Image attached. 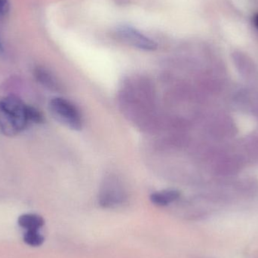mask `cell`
Masks as SVG:
<instances>
[{
    "label": "cell",
    "mask_w": 258,
    "mask_h": 258,
    "mask_svg": "<svg viewBox=\"0 0 258 258\" xmlns=\"http://www.w3.org/2000/svg\"><path fill=\"white\" fill-rule=\"evenodd\" d=\"M27 105L15 95L0 100V131L6 136H15L28 125Z\"/></svg>",
    "instance_id": "cell-1"
},
{
    "label": "cell",
    "mask_w": 258,
    "mask_h": 258,
    "mask_svg": "<svg viewBox=\"0 0 258 258\" xmlns=\"http://www.w3.org/2000/svg\"><path fill=\"white\" fill-rule=\"evenodd\" d=\"M253 24H254V27L258 30V13L254 15L253 18Z\"/></svg>",
    "instance_id": "cell-10"
},
{
    "label": "cell",
    "mask_w": 258,
    "mask_h": 258,
    "mask_svg": "<svg viewBox=\"0 0 258 258\" xmlns=\"http://www.w3.org/2000/svg\"><path fill=\"white\" fill-rule=\"evenodd\" d=\"M49 110L53 117L68 128L74 131L83 128V118L77 107L68 100L60 97L52 98Z\"/></svg>",
    "instance_id": "cell-2"
},
{
    "label": "cell",
    "mask_w": 258,
    "mask_h": 258,
    "mask_svg": "<svg viewBox=\"0 0 258 258\" xmlns=\"http://www.w3.org/2000/svg\"><path fill=\"white\" fill-rule=\"evenodd\" d=\"M44 224L43 218L34 214H26L18 218V224L27 230H38Z\"/></svg>",
    "instance_id": "cell-6"
},
{
    "label": "cell",
    "mask_w": 258,
    "mask_h": 258,
    "mask_svg": "<svg viewBox=\"0 0 258 258\" xmlns=\"http://www.w3.org/2000/svg\"><path fill=\"white\" fill-rule=\"evenodd\" d=\"M180 192L176 189H167L161 192H153L150 196V200L153 204L159 206H166L178 200Z\"/></svg>",
    "instance_id": "cell-5"
},
{
    "label": "cell",
    "mask_w": 258,
    "mask_h": 258,
    "mask_svg": "<svg viewBox=\"0 0 258 258\" xmlns=\"http://www.w3.org/2000/svg\"><path fill=\"white\" fill-rule=\"evenodd\" d=\"M9 0H0V17H4L9 13Z\"/></svg>",
    "instance_id": "cell-9"
},
{
    "label": "cell",
    "mask_w": 258,
    "mask_h": 258,
    "mask_svg": "<svg viewBox=\"0 0 258 258\" xmlns=\"http://www.w3.org/2000/svg\"><path fill=\"white\" fill-rule=\"evenodd\" d=\"M24 241L30 246L36 247L43 243L44 238L38 230H27L24 235Z\"/></svg>",
    "instance_id": "cell-7"
},
{
    "label": "cell",
    "mask_w": 258,
    "mask_h": 258,
    "mask_svg": "<svg viewBox=\"0 0 258 258\" xmlns=\"http://www.w3.org/2000/svg\"><path fill=\"white\" fill-rule=\"evenodd\" d=\"M116 35L124 43L139 49L153 51L157 48V44L154 41L128 26L118 27Z\"/></svg>",
    "instance_id": "cell-3"
},
{
    "label": "cell",
    "mask_w": 258,
    "mask_h": 258,
    "mask_svg": "<svg viewBox=\"0 0 258 258\" xmlns=\"http://www.w3.org/2000/svg\"><path fill=\"white\" fill-rule=\"evenodd\" d=\"M27 117L29 122L33 123H42L44 122V116L38 109L31 106L27 105Z\"/></svg>",
    "instance_id": "cell-8"
},
{
    "label": "cell",
    "mask_w": 258,
    "mask_h": 258,
    "mask_svg": "<svg viewBox=\"0 0 258 258\" xmlns=\"http://www.w3.org/2000/svg\"><path fill=\"white\" fill-rule=\"evenodd\" d=\"M35 78L39 83L52 91H60V86L55 77L50 71L42 67L34 70Z\"/></svg>",
    "instance_id": "cell-4"
}]
</instances>
